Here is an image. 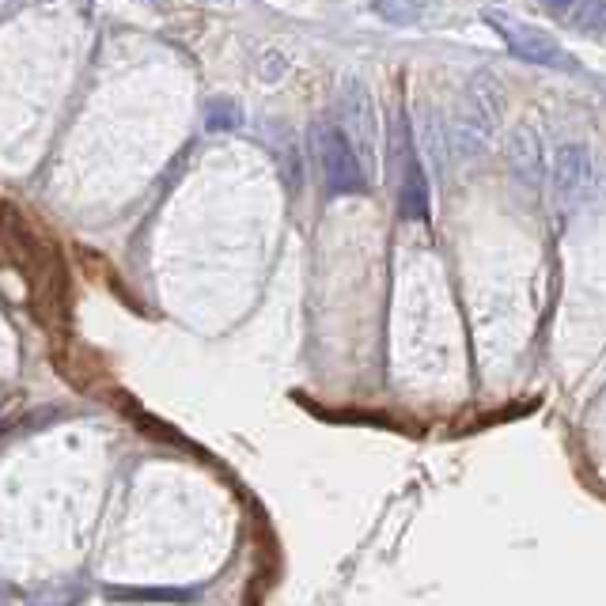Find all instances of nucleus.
<instances>
[{
    "label": "nucleus",
    "mask_w": 606,
    "mask_h": 606,
    "mask_svg": "<svg viewBox=\"0 0 606 606\" xmlns=\"http://www.w3.org/2000/svg\"><path fill=\"white\" fill-rule=\"evenodd\" d=\"M504 114V95L489 72H478L466 88V100L458 118L452 121V152L458 160H474L493 144L497 126H501Z\"/></svg>",
    "instance_id": "f257e3e1"
},
{
    "label": "nucleus",
    "mask_w": 606,
    "mask_h": 606,
    "mask_svg": "<svg viewBox=\"0 0 606 606\" xmlns=\"http://www.w3.org/2000/svg\"><path fill=\"white\" fill-rule=\"evenodd\" d=\"M311 152H315L330 198H357V194L368 190V171L360 163L357 144L349 141V133L341 126L315 121L311 126Z\"/></svg>",
    "instance_id": "f03ea898"
},
{
    "label": "nucleus",
    "mask_w": 606,
    "mask_h": 606,
    "mask_svg": "<svg viewBox=\"0 0 606 606\" xmlns=\"http://www.w3.org/2000/svg\"><path fill=\"white\" fill-rule=\"evenodd\" d=\"M486 23L489 27H497V35L508 43V50H512L515 57H523V61L546 65V69H564V72L572 69L569 50L557 43L550 31H538L523 20H508V15H501V12H486Z\"/></svg>",
    "instance_id": "7ed1b4c3"
},
{
    "label": "nucleus",
    "mask_w": 606,
    "mask_h": 606,
    "mask_svg": "<svg viewBox=\"0 0 606 606\" xmlns=\"http://www.w3.org/2000/svg\"><path fill=\"white\" fill-rule=\"evenodd\" d=\"M341 121H346L349 141L357 144V152L364 155L368 167H375V152H380V121H375V103L368 95V88L357 77L346 80L341 88Z\"/></svg>",
    "instance_id": "20e7f679"
},
{
    "label": "nucleus",
    "mask_w": 606,
    "mask_h": 606,
    "mask_svg": "<svg viewBox=\"0 0 606 606\" xmlns=\"http://www.w3.org/2000/svg\"><path fill=\"white\" fill-rule=\"evenodd\" d=\"M550 175H553V190L561 194L564 201H576V198H584L587 194V186H592V175H595V167H592V152L584 149V144H561V149L553 152V167H550Z\"/></svg>",
    "instance_id": "39448f33"
},
{
    "label": "nucleus",
    "mask_w": 606,
    "mask_h": 606,
    "mask_svg": "<svg viewBox=\"0 0 606 606\" xmlns=\"http://www.w3.org/2000/svg\"><path fill=\"white\" fill-rule=\"evenodd\" d=\"M504 155H508V167L512 175L520 178L523 186H538L543 183V171H546V152H543V137H538L535 126H515L508 133V144H504Z\"/></svg>",
    "instance_id": "423d86ee"
},
{
    "label": "nucleus",
    "mask_w": 606,
    "mask_h": 606,
    "mask_svg": "<svg viewBox=\"0 0 606 606\" xmlns=\"http://www.w3.org/2000/svg\"><path fill=\"white\" fill-rule=\"evenodd\" d=\"M398 209H403L406 220H424L429 217V183H424L421 163L409 160L403 186H398Z\"/></svg>",
    "instance_id": "0eeeda50"
},
{
    "label": "nucleus",
    "mask_w": 606,
    "mask_h": 606,
    "mask_svg": "<svg viewBox=\"0 0 606 606\" xmlns=\"http://www.w3.org/2000/svg\"><path fill=\"white\" fill-rule=\"evenodd\" d=\"M572 27L584 38H592V43L606 46V0H580L572 8Z\"/></svg>",
    "instance_id": "6e6552de"
},
{
    "label": "nucleus",
    "mask_w": 606,
    "mask_h": 606,
    "mask_svg": "<svg viewBox=\"0 0 606 606\" xmlns=\"http://www.w3.org/2000/svg\"><path fill=\"white\" fill-rule=\"evenodd\" d=\"M243 126V106L228 95H217L209 106H205V129L209 133H232V129Z\"/></svg>",
    "instance_id": "1a4fd4ad"
},
{
    "label": "nucleus",
    "mask_w": 606,
    "mask_h": 606,
    "mask_svg": "<svg viewBox=\"0 0 606 606\" xmlns=\"http://www.w3.org/2000/svg\"><path fill=\"white\" fill-rule=\"evenodd\" d=\"M372 12L380 15V20L395 23V27H409V23L421 20L424 4L421 0H372Z\"/></svg>",
    "instance_id": "9d476101"
},
{
    "label": "nucleus",
    "mask_w": 606,
    "mask_h": 606,
    "mask_svg": "<svg viewBox=\"0 0 606 606\" xmlns=\"http://www.w3.org/2000/svg\"><path fill=\"white\" fill-rule=\"evenodd\" d=\"M261 61H266V65H261V77H266V80H277L284 72V57L281 54H266Z\"/></svg>",
    "instance_id": "9b49d317"
},
{
    "label": "nucleus",
    "mask_w": 606,
    "mask_h": 606,
    "mask_svg": "<svg viewBox=\"0 0 606 606\" xmlns=\"http://www.w3.org/2000/svg\"><path fill=\"white\" fill-rule=\"evenodd\" d=\"M543 8H550V12H564V8H572V4H580V0H538Z\"/></svg>",
    "instance_id": "f8f14e48"
},
{
    "label": "nucleus",
    "mask_w": 606,
    "mask_h": 606,
    "mask_svg": "<svg viewBox=\"0 0 606 606\" xmlns=\"http://www.w3.org/2000/svg\"><path fill=\"white\" fill-rule=\"evenodd\" d=\"M205 4H232V0H205Z\"/></svg>",
    "instance_id": "ddd939ff"
}]
</instances>
